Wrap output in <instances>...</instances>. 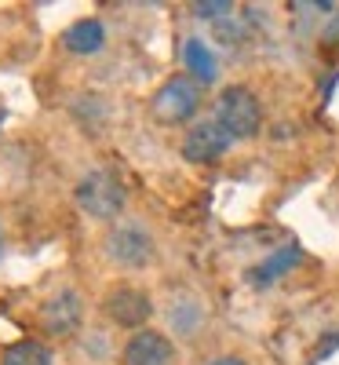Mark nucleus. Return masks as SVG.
Segmentation results:
<instances>
[{"instance_id": "obj_1", "label": "nucleus", "mask_w": 339, "mask_h": 365, "mask_svg": "<svg viewBox=\"0 0 339 365\" xmlns=\"http://www.w3.org/2000/svg\"><path fill=\"white\" fill-rule=\"evenodd\" d=\"M77 205L91 220H113L125 208V182H120V175H113L106 168L88 172L77 182Z\"/></svg>"}, {"instance_id": "obj_2", "label": "nucleus", "mask_w": 339, "mask_h": 365, "mask_svg": "<svg viewBox=\"0 0 339 365\" xmlns=\"http://www.w3.org/2000/svg\"><path fill=\"white\" fill-rule=\"evenodd\" d=\"M201 106V88L194 77H168L161 88H157V96H153L150 103V113L157 125L172 128V125H182V120H190Z\"/></svg>"}, {"instance_id": "obj_3", "label": "nucleus", "mask_w": 339, "mask_h": 365, "mask_svg": "<svg viewBox=\"0 0 339 365\" xmlns=\"http://www.w3.org/2000/svg\"><path fill=\"white\" fill-rule=\"evenodd\" d=\"M215 120L234 135V139H252L263 125V106L249 88H226L215 106Z\"/></svg>"}, {"instance_id": "obj_4", "label": "nucleus", "mask_w": 339, "mask_h": 365, "mask_svg": "<svg viewBox=\"0 0 339 365\" xmlns=\"http://www.w3.org/2000/svg\"><path fill=\"white\" fill-rule=\"evenodd\" d=\"M230 143H234V135L212 117V120H201V125H194L187 132V139H182V158L194 165H212L226 154Z\"/></svg>"}, {"instance_id": "obj_5", "label": "nucleus", "mask_w": 339, "mask_h": 365, "mask_svg": "<svg viewBox=\"0 0 339 365\" xmlns=\"http://www.w3.org/2000/svg\"><path fill=\"white\" fill-rule=\"evenodd\" d=\"M172 358H175L172 340L161 336V332H153V329L135 332L125 347V365H172Z\"/></svg>"}, {"instance_id": "obj_6", "label": "nucleus", "mask_w": 339, "mask_h": 365, "mask_svg": "<svg viewBox=\"0 0 339 365\" xmlns=\"http://www.w3.org/2000/svg\"><path fill=\"white\" fill-rule=\"evenodd\" d=\"M41 325L51 336H70V332L80 325V299L77 292H58L41 307Z\"/></svg>"}, {"instance_id": "obj_7", "label": "nucleus", "mask_w": 339, "mask_h": 365, "mask_svg": "<svg viewBox=\"0 0 339 365\" xmlns=\"http://www.w3.org/2000/svg\"><path fill=\"white\" fill-rule=\"evenodd\" d=\"M106 311H110V318H113L117 325L139 329V325L150 318L153 303H150V296L139 292V289H117V292L110 296V303H106Z\"/></svg>"}, {"instance_id": "obj_8", "label": "nucleus", "mask_w": 339, "mask_h": 365, "mask_svg": "<svg viewBox=\"0 0 339 365\" xmlns=\"http://www.w3.org/2000/svg\"><path fill=\"white\" fill-rule=\"evenodd\" d=\"M150 252H153V241H150V234L139 230V227H120V230L110 234V256L120 259V263L139 267V263L150 259Z\"/></svg>"}, {"instance_id": "obj_9", "label": "nucleus", "mask_w": 339, "mask_h": 365, "mask_svg": "<svg viewBox=\"0 0 339 365\" xmlns=\"http://www.w3.org/2000/svg\"><path fill=\"white\" fill-rule=\"evenodd\" d=\"M106 41V26L99 19H80L73 22L66 34H63V44L73 51V55H91V51H99Z\"/></svg>"}, {"instance_id": "obj_10", "label": "nucleus", "mask_w": 339, "mask_h": 365, "mask_svg": "<svg viewBox=\"0 0 339 365\" xmlns=\"http://www.w3.org/2000/svg\"><path fill=\"white\" fill-rule=\"evenodd\" d=\"M182 58H187V66L194 73V81L201 84H212L215 77H219V66H215V55L204 41H187V48H182Z\"/></svg>"}, {"instance_id": "obj_11", "label": "nucleus", "mask_w": 339, "mask_h": 365, "mask_svg": "<svg viewBox=\"0 0 339 365\" xmlns=\"http://www.w3.org/2000/svg\"><path fill=\"white\" fill-rule=\"evenodd\" d=\"M0 365H51V351L41 340H15L11 347H4Z\"/></svg>"}, {"instance_id": "obj_12", "label": "nucleus", "mask_w": 339, "mask_h": 365, "mask_svg": "<svg viewBox=\"0 0 339 365\" xmlns=\"http://www.w3.org/2000/svg\"><path fill=\"white\" fill-rule=\"evenodd\" d=\"M296 263H299V249H296V245H285V249H277L266 263H259V267H256L252 282H256V285H270V282L281 278L285 270H292Z\"/></svg>"}, {"instance_id": "obj_13", "label": "nucleus", "mask_w": 339, "mask_h": 365, "mask_svg": "<svg viewBox=\"0 0 339 365\" xmlns=\"http://www.w3.org/2000/svg\"><path fill=\"white\" fill-rule=\"evenodd\" d=\"M194 11L201 19H226L234 11V4H230V0H201V4H194Z\"/></svg>"}, {"instance_id": "obj_14", "label": "nucleus", "mask_w": 339, "mask_h": 365, "mask_svg": "<svg viewBox=\"0 0 339 365\" xmlns=\"http://www.w3.org/2000/svg\"><path fill=\"white\" fill-rule=\"evenodd\" d=\"M325 44H339V15L325 26Z\"/></svg>"}, {"instance_id": "obj_15", "label": "nucleus", "mask_w": 339, "mask_h": 365, "mask_svg": "<svg viewBox=\"0 0 339 365\" xmlns=\"http://www.w3.org/2000/svg\"><path fill=\"white\" fill-rule=\"evenodd\" d=\"M212 365H249V361H244V358H234V354H226V358H215Z\"/></svg>"}, {"instance_id": "obj_16", "label": "nucleus", "mask_w": 339, "mask_h": 365, "mask_svg": "<svg viewBox=\"0 0 339 365\" xmlns=\"http://www.w3.org/2000/svg\"><path fill=\"white\" fill-rule=\"evenodd\" d=\"M0 249H4V234H0Z\"/></svg>"}]
</instances>
